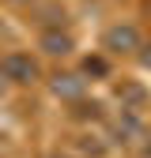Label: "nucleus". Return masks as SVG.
<instances>
[{
  "label": "nucleus",
  "instance_id": "1",
  "mask_svg": "<svg viewBox=\"0 0 151 158\" xmlns=\"http://www.w3.org/2000/svg\"><path fill=\"white\" fill-rule=\"evenodd\" d=\"M0 72H4L8 79H15V83H30V79L38 75L34 60H30V56H23V53H8L4 60H0Z\"/></svg>",
  "mask_w": 151,
  "mask_h": 158
},
{
  "label": "nucleus",
  "instance_id": "2",
  "mask_svg": "<svg viewBox=\"0 0 151 158\" xmlns=\"http://www.w3.org/2000/svg\"><path fill=\"white\" fill-rule=\"evenodd\" d=\"M106 45L117 49V53H132V49L140 45V34L132 30V27H113V30L106 34Z\"/></svg>",
  "mask_w": 151,
  "mask_h": 158
},
{
  "label": "nucleus",
  "instance_id": "3",
  "mask_svg": "<svg viewBox=\"0 0 151 158\" xmlns=\"http://www.w3.org/2000/svg\"><path fill=\"white\" fill-rule=\"evenodd\" d=\"M42 49H45V53H68V49H72V38L61 34V30H45V34H42Z\"/></svg>",
  "mask_w": 151,
  "mask_h": 158
},
{
  "label": "nucleus",
  "instance_id": "4",
  "mask_svg": "<svg viewBox=\"0 0 151 158\" xmlns=\"http://www.w3.org/2000/svg\"><path fill=\"white\" fill-rule=\"evenodd\" d=\"M53 90H57V94H64V98H76V94L83 90V83H80L76 75H61V79L53 83Z\"/></svg>",
  "mask_w": 151,
  "mask_h": 158
},
{
  "label": "nucleus",
  "instance_id": "5",
  "mask_svg": "<svg viewBox=\"0 0 151 158\" xmlns=\"http://www.w3.org/2000/svg\"><path fill=\"white\" fill-rule=\"evenodd\" d=\"M87 72H94V75H102V72H106V64H102V60H87Z\"/></svg>",
  "mask_w": 151,
  "mask_h": 158
},
{
  "label": "nucleus",
  "instance_id": "6",
  "mask_svg": "<svg viewBox=\"0 0 151 158\" xmlns=\"http://www.w3.org/2000/svg\"><path fill=\"white\" fill-rule=\"evenodd\" d=\"M144 64H151V53H144Z\"/></svg>",
  "mask_w": 151,
  "mask_h": 158
}]
</instances>
